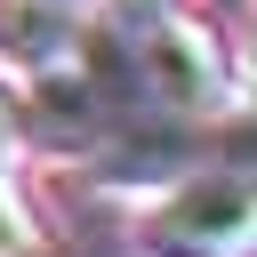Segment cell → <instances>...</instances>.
<instances>
[{
    "label": "cell",
    "instance_id": "8992f818",
    "mask_svg": "<svg viewBox=\"0 0 257 257\" xmlns=\"http://www.w3.org/2000/svg\"><path fill=\"white\" fill-rule=\"evenodd\" d=\"M0 257H8V225H0Z\"/></svg>",
    "mask_w": 257,
    "mask_h": 257
},
{
    "label": "cell",
    "instance_id": "277c9868",
    "mask_svg": "<svg viewBox=\"0 0 257 257\" xmlns=\"http://www.w3.org/2000/svg\"><path fill=\"white\" fill-rule=\"evenodd\" d=\"M185 0H104V32H145L161 16H177Z\"/></svg>",
    "mask_w": 257,
    "mask_h": 257
},
{
    "label": "cell",
    "instance_id": "6da1fadb",
    "mask_svg": "<svg viewBox=\"0 0 257 257\" xmlns=\"http://www.w3.org/2000/svg\"><path fill=\"white\" fill-rule=\"evenodd\" d=\"M80 72L104 104L112 128H145V120H209L241 104V72L233 48L209 16H161L145 32H104L88 24L80 40Z\"/></svg>",
    "mask_w": 257,
    "mask_h": 257
},
{
    "label": "cell",
    "instance_id": "3957f363",
    "mask_svg": "<svg viewBox=\"0 0 257 257\" xmlns=\"http://www.w3.org/2000/svg\"><path fill=\"white\" fill-rule=\"evenodd\" d=\"M80 40H88V24H80L72 0H0V64L24 88L72 72L80 64Z\"/></svg>",
    "mask_w": 257,
    "mask_h": 257
},
{
    "label": "cell",
    "instance_id": "7a4b0ae2",
    "mask_svg": "<svg viewBox=\"0 0 257 257\" xmlns=\"http://www.w3.org/2000/svg\"><path fill=\"white\" fill-rule=\"evenodd\" d=\"M137 249L145 257H257V177L249 161H201L185 177H169V193L137 217Z\"/></svg>",
    "mask_w": 257,
    "mask_h": 257
},
{
    "label": "cell",
    "instance_id": "5b68a950",
    "mask_svg": "<svg viewBox=\"0 0 257 257\" xmlns=\"http://www.w3.org/2000/svg\"><path fill=\"white\" fill-rule=\"evenodd\" d=\"M16 145H24V128H16V96H8V80H0V185L16 177Z\"/></svg>",
    "mask_w": 257,
    "mask_h": 257
}]
</instances>
